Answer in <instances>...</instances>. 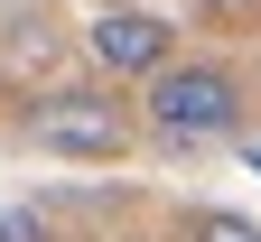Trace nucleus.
Listing matches in <instances>:
<instances>
[{
    "label": "nucleus",
    "instance_id": "nucleus-1",
    "mask_svg": "<svg viewBox=\"0 0 261 242\" xmlns=\"http://www.w3.org/2000/svg\"><path fill=\"white\" fill-rule=\"evenodd\" d=\"M140 102H149V130H159L168 149H205V140H233V130H243V75L215 65V56L159 65Z\"/></svg>",
    "mask_w": 261,
    "mask_h": 242
},
{
    "label": "nucleus",
    "instance_id": "nucleus-2",
    "mask_svg": "<svg viewBox=\"0 0 261 242\" xmlns=\"http://www.w3.org/2000/svg\"><path fill=\"white\" fill-rule=\"evenodd\" d=\"M19 130H28V149H47V158H121L130 149V112H121L112 93H93V84L38 93L19 112Z\"/></svg>",
    "mask_w": 261,
    "mask_h": 242
},
{
    "label": "nucleus",
    "instance_id": "nucleus-4",
    "mask_svg": "<svg viewBox=\"0 0 261 242\" xmlns=\"http://www.w3.org/2000/svg\"><path fill=\"white\" fill-rule=\"evenodd\" d=\"M177 242H261V224H243V214H224V205H205V214H187Z\"/></svg>",
    "mask_w": 261,
    "mask_h": 242
},
{
    "label": "nucleus",
    "instance_id": "nucleus-7",
    "mask_svg": "<svg viewBox=\"0 0 261 242\" xmlns=\"http://www.w3.org/2000/svg\"><path fill=\"white\" fill-rule=\"evenodd\" d=\"M252 168H261V149H252Z\"/></svg>",
    "mask_w": 261,
    "mask_h": 242
},
{
    "label": "nucleus",
    "instance_id": "nucleus-5",
    "mask_svg": "<svg viewBox=\"0 0 261 242\" xmlns=\"http://www.w3.org/2000/svg\"><path fill=\"white\" fill-rule=\"evenodd\" d=\"M0 242H47V214H28V205H19V214H0Z\"/></svg>",
    "mask_w": 261,
    "mask_h": 242
},
{
    "label": "nucleus",
    "instance_id": "nucleus-3",
    "mask_svg": "<svg viewBox=\"0 0 261 242\" xmlns=\"http://www.w3.org/2000/svg\"><path fill=\"white\" fill-rule=\"evenodd\" d=\"M84 47H93V65L103 75H159V65H177V28L159 19V10H103L84 28Z\"/></svg>",
    "mask_w": 261,
    "mask_h": 242
},
{
    "label": "nucleus",
    "instance_id": "nucleus-6",
    "mask_svg": "<svg viewBox=\"0 0 261 242\" xmlns=\"http://www.w3.org/2000/svg\"><path fill=\"white\" fill-rule=\"evenodd\" d=\"M196 10H215V19H252L261 0H196Z\"/></svg>",
    "mask_w": 261,
    "mask_h": 242
}]
</instances>
